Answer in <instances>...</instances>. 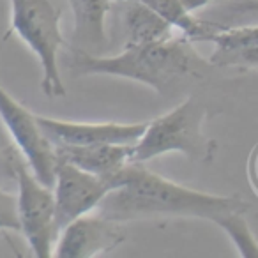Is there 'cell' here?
Returning a JSON list of instances; mask_svg holds the SVG:
<instances>
[{
	"mask_svg": "<svg viewBox=\"0 0 258 258\" xmlns=\"http://www.w3.org/2000/svg\"><path fill=\"white\" fill-rule=\"evenodd\" d=\"M198 58L189 41L168 37L163 41L125 46L118 55H92L71 48V69L75 75H110L145 83L158 92L177 78L189 75Z\"/></svg>",
	"mask_w": 258,
	"mask_h": 258,
	"instance_id": "obj_2",
	"label": "cell"
},
{
	"mask_svg": "<svg viewBox=\"0 0 258 258\" xmlns=\"http://www.w3.org/2000/svg\"><path fill=\"white\" fill-rule=\"evenodd\" d=\"M60 18L62 11L50 0H11V30L39 60L41 89L50 99L66 96L58 69V53L64 46Z\"/></svg>",
	"mask_w": 258,
	"mask_h": 258,
	"instance_id": "obj_3",
	"label": "cell"
},
{
	"mask_svg": "<svg viewBox=\"0 0 258 258\" xmlns=\"http://www.w3.org/2000/svg\"><path fill=\"white\" fill-rule=\"evenodd\" d=\"M75 16L73 46L92 55H103L106 46L104 20L111 0H68Z\"/></svg>",
	"mask_w": 258,
	"mask_h": 258,
	"instance_id": "obj_12",
	"label": "cell"
},
{
	"mask_svg": "<svg viewBox=\"0 0 258 258\" xmlns=\"http://www.w3.org/2000/svg\"><path fill=\"white\" fill-rule=\"evenodd\" d=\"M16 207H18L20 232L25 235L34 256H53V246L58 233L55 228L53 189L44 186L30 172L23 158L16 163Z\"/></svg>",
	"mask_w": 258,
	"mask_h": 258,
	"instance_id": "obj_5",
	"label": "cell"
},
{
	"mask_svg": "<svg viewBox=\"0 0 258 258\" xmlns=\"http://www.w3.org/2000/svg\"><path fill=\"white\" fill-rule=\"evenodd\" d=\"M115 187L99 202L96 212L118 223L154 216H180L219 223L249 209L244 198L218 197L180 186L151 172L142 163H127L113 175Z\"/></svg>",
	"mask_w": 258,
	"mask_h": 258,
	"instance_id": "obj_1",
	"label": "cell"
},
{
	"mask_svg": "<svg viewBox=\"0 0 258 258\" xmlns=\"http://www.w3.org/2000/svg\"><path fill=\"white\" fill-rule=\"evenodd\" d=\"M43 133L53 147H83L96 144L133 145L144 135L147 124L118 122H75L37 115Z\"/></svg>",
	"mask_w": 258,
	"mask_h": 258,
	"instance_id": "obj_9",
	"label": "cell"
},
{
	"mask_svg": "<svg viewBox=\"0 0 258 258\" xmlns=\"http://www.w3.org/2000/svg\"><path fill=\"white\" fill-rule=\"evenodd\" d=\"M0 118L11 135L18 152L29 165L30 172L44 186L53 187L57 170V152L43 133L37 115L20 104L8 90L0 87Z\"/></svg>",
	"mask_w": 258,
	"mask_h": 258,
	"instance_id": "obj_6",
	"label": "cell"
},
{
	"mask_svg": "<svg viewBox=\"0 0 258 258\" xmlns=\"http://www.w3.org/2000/svg\"><path fill=\"white\" fill-rule=\"evenodd\" d=\"M115 187L113 177L92 175L73 163L58 158L55 170L53 198H55V228L57 233L73 219L96 211L104 195Z\"/></svg>",
	"mask_w": 258,
	"mask_h": 258,
	"instance_id": "obj_7",
	"label": "cell"
},
{
	"mask_svg": "<svg viewBox=\"0 0 258 258\" xmlns=\"http://www.w3.org/2000/svg\"><path fill=\"white\" fill-rule=\"evenodd\" d=\"M125 239L124 226L99 212L83 214L60 230L53 246L57 258H94L118 247Z\"/></svg>",
	"mask_w": 258,
	"mask_h": 258,
	"instance_id": "obj_8",
	"label": "cell"
},
{
	"mask_svg": "<svg viewBox=\"0 0 258 258\" xmlns=\"http://www.w3.org/2000/svg\"><path fill=\"white\" fill-rule=\"evenodd\" d=\"M218 44V53L244 50V48L258 46V27H244V29H221L212 37Z\"/></svg>",
	"mask_w": 258,
	"mask_h": 258,
	"instance_id": "obj_14",
	"label": "cell"
},
{
	"mask_svg": "<svg viewBox=\"0 0 258 258\" xmlns=\"http://www.w3.org/2000/svg\"><path fill=\"white\" fill-rule=\"evenodd\" d=\"M142 2L149 9L159 15L170 23L173 29L182 30L187 41H212L219 27L198 20L195 11L209 4V0H135Z\"/></svg>",
	"mask_w": 258,
	"mask_h": 258,
	"instance_id": "obj_13",
	"label": "cell"
},
{
	"mask_svg": "<svg viewBox=\"0 0 258 258\" xmlns=\"http://www.w3.org/2000/svg\"><path fill=\"white\" fill-rule=\"evenodd\" d=\"M223 230L230 235V239L235 242L237 249L242 256L258 258V242L254 240L253 233L249 232L247 225L242 221V214H232L219 223Z\"/></svg>",
	"mask_w": 258,
	"mask_h": 258,
	"instance_id": "obj_15",
	"label": "cell"
},
{
	"mask_svg": "<svg viewBox=\"0 0 258 258\" xmlns=\"http://www.w3.org/2000/svg\"><path fill=\"white\" fill-rule=\"evenodd\" d=\"M205 108L189 97L172 111L149 122L144 135L133 145L131 163H145L166 152H182L187 158H204L207 151L202 125Z\"/></svg>",
	"mask_w": 258,
	"mask_h": 258,
	"instance_id": "obj_4",
	"label": "cell"
},
{
	"mask_svg": "<svg viewBox=\"0 0 258 258\" xmlns=\"http://www.w3.org/2000/svg\"><path fill=\"white\" fill-rule=\"evenodd\" d=\"M0 230H16L20 232L16 195H11L0 186Z\"/></svg>",
	"mask_w": 258,
	"mask_h": 258,
	"instance_id": "obj_16",
	"label": "cell"
},
{
	"mask_svg": "<svg viewBox=\"0 0 258 258\" xmlns=\"http://www.w3.org/2000/svg\"><path fill=\"white\" fill-rule=\"evenodd\" d=\"M23 158L18 149H4L0 151V180L13 179L16 182V163Z\"/></svg>",
	"mask_w": 258,
	"mask_h": 258,
	"instance_id": "obj_17",
	"label": "cell"
},
{
	"mask_svg": "<svg viewBox=\"0 0 258 258\" xmlns=\"http://www.w3.org/2000/svg\"><path fill=\"white\" fill-rule=\"evenodd\" d=\"M133 145L96 144L83 147H55V152L57 158L66 159L92 175L108 179L131 163Z\"/></svg>",
	"mask_w": 258,
	"mask_h": 258,
	"instance_id": "obj_11",
	"label": "cell"
},
{
	"mask_svg": "<svg viewBox=\"0 0 258 258\" xmlns=\"http://www.w3.org/2000/svg\"><path fill=\"white\" fill-rule=\"evenodd\" d=\"M110 9H113L118 18L125 46L154 43L172 37L173 27L142 2L117 0V4H111Z\"/></svg>",
	"mask_w": 258,
	"mask_h": 258,
	"instance_id": "obj_10",
	"label": "cell"
},
{
	"mask_svg": "<svg viewBox=\"0 0 258 258\" xmlns=\"http://www.w3.org/2000/svg\"><path fill=\"white\" fill-rule=\"evenodd\" d=\"M209 2H212V0H209Z\"/></svg>",
	"mask_w": 258,
	"mask_h": 258,
	"instance_id": "obj_18",
	"label": "cell"
}]
</instances>
